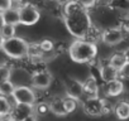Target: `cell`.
Here are the masks:
<instances>
[{
  "label": "cell",
  "instance_id": "obj_20",
  "mask_svg": "<svg viewBox=\"0 0 129 121\" xmlns=\"http://www.w3.org/2000/svg\"><path fill=\"white\" fill-rule=\"evenodd\" d=\"M0 37H2V39H9L15 37V27L9 24H3L0 28Z\"/></svg>",
  "mask_w": 129,
  "mask_h": 121
},
{
  "label": "cell",
  "instance_id": "obj_30",
  "mask_svg": "<svg viewBox=\"0 0 129 121\" xmlns=\"http://www.w3.org/2000/svg\"><path fill=\"white\" fill-rule=\"evenodd\" d=\"M111 2H113V0H98V3L101 4V5H109ZM98 3H96V4H98Z\"/></svg>",
  "mask_w": 129,
  "mask_h": 121
},
{
  "label": "cell",
  "instance_id": "obj_4",
  "mask_svg": "<svg viewBox=\"0 0 129 121\" xmlns=\"http://www.w3.org/2000/svg\"><path fill=\"white\" fill-rule=\"evenodd\" d=\"M82 111L89 116L96 117L109 113L111 108L109 107L108 102L100 97H86L82 102Z\"/></svg>",
  "mask_w": 129,
  "mask_h": 121
},
{
  "label": "cell",
  "instance_id": "obj_27",
  "mask_svg": "<svg viewBox=\"0 0 129 121\" xmlns=\"http://www.w3.org/2000/svg\"><path fill=\"white\" fill-rule=\"evenodd\" d=\"M77 3H80L85 9H90L92 7H95V4L98 3V0H76Z\"/></svg>",
  "mask_w": 129,
  "mask_h": 121
},
{
  "label": "cell",
  "instance_id": "obj_22",
  "mask_svg": "<svg viewBox=\"0 0 129 121\" xmlns=\"http://www.w3.org/2000/svg\"><path fill=\"white\" fill-rule=\"evenodd\" d=\"M34 112H37L38 115H46L47 112H51L49 111V106H48V102H41L38 105H34Z\"/></svg>",
  "mask_w": 129,
  "mask_h": 121
},
{
  "label": "cell",
  "instance_id": "obj_6",
  "mask_svg": "<svg viewBox=\"0 0 129 121\" xmlns=\"http://www.w3.org/2000/svg\"><path fill=\"white\" fill-rule=\"evenodd\" d=\"M18 10H19V17H20V24L23 25H34L41 18L39 10L33 4L20 7L18 8Z\"/></svg>",
  "mask_w": 129,
  "mask_h": 121
},
{
  "label": "cell",
  "instance_id": "obj_2",
  "mask_svg": "<svg viewBox=\"0 0 129 121\" xmlns=\"http://www.w3.org/2000/svg\"><path fill=\"white\" fill-rule=\"evenodd\" d=\"M98 54V47L95 43L85 40V39H76L71 43L69 48V55L71 60L76 63H89L92 62Z\"/></svg>",
  "mask_w": 129,
  "mask_h": 121
},
{
  "label": "cell",
  "instance_id": "obj_3",
  "mask_svg": "<svg viewBox=\"0 0 129 121\" xmlns=\"http://www.w3.org/2000/svg\"><path fill=\"white\" fill-rule=\"evenodd\" d=\"M0 48L5 52V54L9 58H13V59L25 58L28 57V53H29V43L19 37L2 39Z\"/></svg>",
  "mask_w": 129,
  "mask_h": 121
},
{
  "label": "cell",
  "instance_id": "obj_29",
  "mask_svg": "<svg viewBox=\"0 0 129 121\" xmlns=\"http://www.w3.org/2000/svg\"><path fill=\"white\" fill-rule=\"evenodd\" d=\"M13 2H15L19 5V8L24 7V5H28V4H32V0H13Z\"/></svg>",
  "mask_w": 129,
  "mask_h": 121
},
{
  "label": "cell",
  "instance_id": "obj_13",
  "mask_svg": "<svg viewBox=\"0 0 129 121\" xmlns=\"http://www.w3.org/2000/svg\"><path fill=\"white\" fill-rule=\"evenodd\" d=\"M99 72H100L101 80H103L105 83H109V82L115 81V80L119 78V71L115 70L114 67H111L109 63L103 65V66L100 67V71H99Z\"/></svg>",
  "mask_w": 129,
  "mask_h": 121
},
{
  "label": "cell",
  "instance_id": "obj_31",
  "mask_svg": "<svg viewBox=\"0 0 129 121\" xmlns=\"http://www.w3.org/2000/svg\"><path fill=\"white\" fill-rule=\"evenodd\" d=\"M23 121H37V117H36V115H32V116H29V117L24 118Z\"/></svg>",
  "mask_w": 129,
  "mask_h": 121
},
{
  "label": "cell",
  "instance_id": "obj_17",
  "mask_svg": "<svg viewBox=\"0 0 129 121\" xmlns=\"http://www.w3.org/2000/svg\"><path fill=\"white\" fill-rule=\"evenodd\" d=\"M125 63H126V59H125V55H124L123 52L114 53V54L110 57V59H109V65H110L111 67H114L115 70H118V71H119Z\"/></svg>",
  "mask_w": 129,
  "mask_h": 121
},
{
  "label": "cell",
  "instance_id": "obj_14",
  "mask_svg": "<svg viewBox=\"0 0 129 121\" xmlns=\"http://www.w3.org/2000/svg\"><path fill=\"white\" fill-rule=\"evenodd\" d=\"M124 91V82L121 80H115L109 83H105V95L109 97H116Z\"/></svg>",
  "mask_w": 129,
  "mask_h": 121
},
{
  "label": "cell",
  "instance_id": "obj_10",
  "mask_svg": "<svg viewBox=\"0 0 129 121\" xmlns=\"http://www.w3.org/2000/svg\"><path fill=\"white\" fill-rule=\"evenodd\" d=\"M34 115V107L30 105H23V103H13L9 116L14 121H23L24 118Z\"/></svg>",
  "mask_w": 129,
  "mask_h": 121
},
{
  "label": "cell",
  "instance_id": "obj_19",
  "mask_svg": "<svg viewBox=\"0 0 129 121\" xmlns=\"http://www.w3.org/2000/svg\"><path fill=\"white\" fill-rule=\"evenodd\" d=\"M14 88H15V86L12 83V81L7 80V81L0 83V95L5 96V97H9V96L12 97V95L14 92Z\"/></svg>",
  "mask_w": 129,
  "mask_h": 121
},
{
  "label": "cell",
  "instance_id": "obj_1",
  "mask_svg": "<svg viewBox=\"0 0 129 121\" xmlns=\"http://www.w3.org/2000/svg\"><path fill=\"white\" fill-rule=\"evenodd\" d=\"M63 22L67 30L76 39H85L92 27V20L87 9H85L76 0H70L64 5Z\"/></svg>",
  "mask_w": 129,
  "mask_h": 121
},
{
  "label": "cell",
  "instance_id": "obj_21",
  "mask_svg": "<svg viewBox=\"0 0 129 121\" xmlns=\"http://www.w3.org/2000/svg\"><path fill=\"white\" fill-rule=\"evenodd\" d=\"M63 106H64V111H66L67 115L69 113H72L77 108V100L66 96V97L63 98Z\"/></svg>",
  "mask_w": 129,
  "mask_h": 121
},
{
  "label": "cell",
  "instance_id": "obj_5",
  "mask_svg": "<svg viewBox=\"0 0 129 121\" xmlns=\"http://www.w3.org/2000/svg\"><path fill=\"white\" fill-rule=\"evenodd\" d=\"M15 103H23V105H36V93L32 87L29 86H18L14 88V92L12 95Z\"/></svg>",
  "mask_w": 129,
  "mask_h": 121
},
{
  "label": "cell",
  "instance_id": "obj_26",
  "mask_svg": "<svg viewBox=\"0 0 129 121\" xmlns=\"http://www.w3.org/2000/svg\"><path fill=\"white\" fill-rule=\"evenodd\" d=\"M13 8V0H0V13Z\"/></svg>",
  "mask_w": 129,
  "mask_h": 121
},
{
  "label": "cell",
  "instance_id": "obj_34",
  "mask_svg": "<svg viewBox=\"0 0 129 121\" xmlns=\"http://www.w3.org/2000/svg\"><path fill=\"white\" fill-rule=\"evenodd\" d=\"M49 2H54V0H49Z\"/></svg>",
  "mask_w": 129,
  "mask_h": 121
},
{
  "label": "cell",
  "instance_id": "obj_15",
  "mask_svg": "<svg viewBox=\"0 0 129 121\" xmlns=\"http://www.w3.org/2000/svg\"><path fill=\"white\" fill-rule=\"evenodd\" d=\"M48 106H49V111L57 116H66V111H64V106H63V98L61 97H53L51 101H48Z\"/></svg>",
  "mask_w": 129,
  "mask_h": 121
},
{
  "label": "cell",
  "instance_id": "obj_18",
  "mask_svg": "<svg viewBox=\"0 0 129 121\" xmlns=\"http://www.w3.org/2000/svg\"><path fill=\"white\" fill-rule=\"evenodd\" d=\"M12 106H13V103H10V101H9L8 97L0 95V117L9 116L10 110H12Z\"/></svg>",
  "mask_w": 129,
  "mask_h": 121
},
{
  "label": "cell",
  "instance_id": "obj_32",
  "mask_svg": "<svg viewBox=\"0 0 129 121\" xmlns=\"http://www.w3.org/2000/svg\"><path fill=\"white\" fill-rule=\"evenodd\" d=\"M0 121H14L10 116H3V117H0Z\"/></svg>",
  "mask_w": 129,
  "mask_h": 121
},
{
  "label": "cell",
  "instance_id": "obj_25",
  "mask_svg": "<svg viewBox=\"0 0 129 121\" xmlns=\"http://www.w3.org/2000/svg\"><path fill=\"white\" fill-rule=\"evenodd\" d=\"M119 77L123 80H129V63H125L119 70Z\"/></svg>",
  "mask_w": 129,
  "mask_h": 121
},
{
  "label": "cell",
  "instance_id": "obj_11",
  "mask_svg": "<svg viewBox=\"0 0 129 121\" xmlns=\"http://www.w3.org/2000/svg\"><path fill=\"white\" fill-rule=\"evenodd\" d=\"M82 90L85 97H99V85L92 75H90L82 82Z\"/></svg>",
  "mask_w": 129,
  "mask_h": 121
},
{
  "label": "cell",
  "instance_id": "obj_28",
  "mask_svg": "<svg viewBox=\"0 0 129 121\" xmlns=\"http://www.w3.org/2000/svg\"><path fill=\"white\" fill-rule=\"evenodd\" d=\"M8 59H9V57L5 54V52L2 48H0V67H5L7 63H8Z\"/></svg>",
  "mask_w": 129,
  "mask_h": 121
},
{
  "label": "cell",
  "instance_id": "obj_24",
  "mask_svg": "<svg viewBox=\"0 0 129 121\" xmlns=\"http://www.w3.org/2000/svg\"><path fill=\"white\" fill-rule=\"evenodd\" d=\"M10 76V68L8 67H0V83L9 80Z\"/></svg>",
  "mask_w": 129,
  "mask_h": 121
},
{
  "label": "cell",
  "instance_id": "obj_8",
  "mask_svg": "<svg viewBox=\"0 0 129 121\" xmlns=\"http://www.w3.org/2000/svg\"><path fill=\"white\" fill-rule=\"evenodd\" d=\"M52 80H53V77H52L51 72H48L47 70L36 71L30 76V85L37 90H46L51 86Z\"/></svg>",
  "mask_w": 129,
  "mask_h": 121
},
{
  "label": "cell",
  "instance_id": "obj_23",
  "mask_svg": "<svg viewBox=\"0 0 129 121\" xmlns=\"http://www.w3.org/2000/svg\"><path fill=\"white\" fill-rule=\"evenodd\" d=\"M39 47L42 49L43 53H48V52H52L54 45H53V42L51 39H43L41 43H39Z\"/></svg>",
  "mask_w": 129,
  "mask_h": 121
},
{
  "label": "cell",
  "instance_id": "obj_33",
  "mask_svg": "<svg viewBox=\"0 0 129 121\" xmlns=\"http://www.w3.org/2000/svg\"><path fill=\"white\" fill-rule=\"evenodd\" d=\"M123 53H124V55H125V59H126V63H129V48H128V49H125V50H124Z\"/></svg>",
  "mask_w": 129,
  "mask_h": 121
},
{
  "label": "cell",
  "instance_id": "obj_16",
  "mask_svg": "<svg viewBox=\"0 0 129 121\" xmlns=\"http://www.w3.org/2000/svg\"><path fill=\"white\" fill-rule=\"evenodd\" d=\"M113 111L119 120H128L129 118V102L128 101H119L114 106Z\"/></svg>",
  "mask_w": 129,
  "mask_h": 121
},
{
  "label": "cell",
  "instance_id": "obj_12",
  "mask_svg": "<svg viewBox=\"0 0 129 121\" xmlns=\"http://www.w3.org/2000/svg\"><path fill=\"white\" fill-rule=\"evenodd\" d=\"M3 24H9V25H18L20 24V17H19V10L18 8H10L3 13H0Z\"/></svg>",
  "mask_w": 129,
  "mask_h": 121
},
{
  "label": "cell",
  "instance_id": "obj_7",
  "mask_svg": "<svg viewBox=\"0 0 129 121\" xmlns=\"http://www.w3.org/2000/svg\"><path fill=\"white\" fill-rule=\"evenodd\" d=\"M125 38V33L121 30L120 27H110L103 30L101 33V40L108 45H116L121 43Z\"/></svg>",
  "mask_w": 129,
  "mask_h": 121
},
{
  "label": "cell",
  "instance_id": "obj_9",
  "mask_svg": "<svg viewBox=\"0 0 129 121\" xmlns=\"http://www.w3.org/2000/svg\"><path fill=\"white\" fill-rule=\"evenodd\" d=\"M64 90L66 95L69 97H72L77 101H80L84 97V90H82V82L74 78V77H67L64 81Z\"/></svg>",
  "mask_w": 129,
  "mask_h": 121
}]
</instances>
